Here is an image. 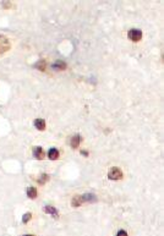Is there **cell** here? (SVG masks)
Masks as SVG:
<instances>
[{"label": "cell", "mask_w": 164, "mask_h": 236, "mask_svg": "<svg viewBox=\"0 0 164 236\" xmlns=\"http://www.w3.org/2000/svg\"><path fill=\"white\" fill-rule=\"evenodd\" d=\"M108 178L110 180H120V179H122V171L119 168L113 167V168H110V170L108 171Z\"/></svg>", "instance_id": "1"}, {"label": "cell", "mask_w": 164, "mask_h": 236, "mask_svg": "<svg viewBox=\"0 0 164 236\" xmlns=\"http://www.w3.org/2000/svg\"><path fill=\"white\" fill-rule=\"evenodd\" d=\"M127 37L130 40H133V42H138V40H141L142 38V32L141 29H137V28H132L127 33Z\"/></svg>", "instance_id": "2"}, {"label": "cell", "mask_w": 164, "mask_h": 236, "mask_svg": "<svg viewBox=\"0 0 164 236\" xmlns=\"http://www.w3.org/2000/svg\"><path fill=\"white\" fill-rule=\"evenodd\" d=\"M10 40L8 37L3 36V34H0V54H3V53L8 51L10 49Z\"/></svg>", "instance_id": "3"}, {"label": "cell", "mask_w": 164, "mask_h": 236, "mask_svg": "<svg viewBox=\"0 0 164 236\" xmlns=\"http://www.w3.org/2000/svg\"><path fill=\"white\" fill-rule=\"evenodd\" d=\"M33 155H34L36 159H38V160L44 159V152L42 149V147H34L33 148Z\"/></svg>", "instance_id": "4"}, {"label": "cell", "mask_w": 164, "mask_h": 236, "mask_svg": "<svg viewBox=\"0 0 164 236\" xmlns=\"http://www.w3.org/2000/svg\"><path fill=\"white\" fill-rule=\"evenodd\" d=\"M81 141H82V138H81L80 135H75V136L71 137V141H70V146H71L72 148H79Z\"/></svg>", "instance_id": "5"}, {"label": "cell", "mask_w": 164, "mask_h": 236, "mask_svg": "<svg viewBox=\"0 0 164 236\" xmlns=\"http://www.w3.org/2000/svg\"><path fill=\"white\" fill-rule=\"evenodd\" d=\"M51 69L53 70H58V71H63V70L66 69V64L64 61H61V60H58V61H55L51 65Z\"/></svg>", "instance_id": "6"}, {"label": "cell", "mask_w": 164, "mask_h": 236, "mask_svg": "<svg viewBox=\"0 0 164 236\" xmlns=\"http://www.w3.org/2000/svg\"><path fill=\"white\" fill-rule=\"evenodd\" d=\"M43 210H44V213L51 214L54 218H59V213H58V210L54 207H51V205H45V207L43 208Z\"/></svg>", "instance_id": "7"}, {"label": "cell", "mask_w": 164, "mask_h": 236, "mask_svg": "<svg viewBox=\"0 0 164 236\" xmlns=\"http://www.w3.org/2000/svg\"><path fill=\"white\" fill-rule=\"evenodd\" d=\"M81 204H82V197L79 196V194L74 196L72 199H71V205H72V207L74 208H77V207H80Z\"/></svg>", "instance_id": "8"}, {"label": "cell", "mask_w": 164, "mask_h": 236, "mask_svg": "<svg viewBox=\"0 0 164 236\" xmlns=\"http://www.w3.org/2000/svg\"><path fill=\"white\" fill-rule=\"evenodd\" d=\"M81 197H82V202H96L97 201V197L92 193H86Z\"/></svg>", "instance_id": "9"}, {"label": "cell", "mask_w": 164, "mask_h": 236, "mask_svg": "<svg viewBox=\"0 0 164 236\" xmlns=\"http://www.w3.org/2000/svg\"><path fill=\"white\" fill-rule=\"evenodd\" d=\"M48 157H49V159H51V160H55V159L59 158V151L56 148H50L48 152Z\"/></svg>", "instance_id": "10"}, {"label": "cell", "mask_w": 164, "mask_h": 236, "mask_svg": "<svg viewBox=\"0 0 164 236\" xmlns=\"http://www.w3.org/2000/svg\"><path fill=\"white\" fill-rule=\"evenodd\" d=\"M34 126H36V128H38L39 131H43V130H45V121L43 119H36Z\"/></svg>", "instance_id": "11"}, {"label": "cell", "mask_w": 164, "mask_h": 236, "mask_svg": "<svg viewBox=\"0 0 164 236\" xmlns=\"http://www.w3.org/2000/svg\"><path fill=\"white\" fill-rule=\"evenodd\" d=\"M27 196L30 197L31 199H34L37 197V190L34 187L30 186V187H27Z\"/></svg>", "instance_id": "12"}, {"label": "cell", "mask_w": 164, "mask_h": 236, "mask_svg": "<svg viewBox=\"0 0 164 236\" xmlns=\"http://www.w3.org/2000/svg\"><path fill=\"white\" fill-rule=\"evenodd\" d=\"M34 67L38 69L39 71H44L45 70V60H39L38 62L34 64Z\"/></svg>", "instance_id": "13"}, {"label": "cell", "mask_w": 164, "mask_h": 236, "mask_svg": "<svg viewBox=\"0 0 164 236\" xmlns=\"http://www.w3.org/2000/svg\"><path fill=\"white\" fill-rule=\"evenodd\" d=\"M48 180H49V175H48V174H42V175H40V178L38 179V182H39L40 185H43V184H45V182L48 181Z\"/></svg>", "instance_id": "14"}, {"label": "cell", "mask_w": 164, "mask_h": 236, "mask_svg": "<svg viewBox=\"0 0 164 236\" xmlns=\"http://www.w3.org/2000/svg\"><path fill=\"white\" fill-rule=\"evenodd\" d=\"M31 218H32V214H31V213H26L25 215H23V218H22V223H23V224L28 223V221L31 220Z\"/></svg>", "instance_id": "15"}, {"label": "cell", "mask_w": 164, "mask_h": 236, "mask_svg": "<svg viewBox=\"0 0 164 236\" xmlns=\"http://www.w3.org/2000/svg\"><path fill=\"white\" fill-rule=\"evenodd\" d=\"M116 236H127V233L125 231V230H119L118 234H116Z\"/></svg>", "instance_id": "16"}, {"label": "cell", "mask_w": 164, "mask_h": 236, "mask_svg": "<svg viewBox=\"0 0 164 236\" xmlns=\"http://www.w3.org/2000/svg\"><path fill=\"white\" fill-rule=\"evenodd\" d=\"M81 154H83V155H88V152H85V151H81Z\"/></svg>", "instance_id": "17"}, {"label": "cell", "mask_w": 164, "mask_h": 236, "mask_svg": "<svg viewBox=\"0 0 164 236\" xmlns=\"http://www.w3.org/2000/svg\"><path fill=\"white\" fill-rule=\"evenodd\" d=\"M25 236H33V235H25Z\"/></svg>", "instance_id": "18"}]
</instances>
